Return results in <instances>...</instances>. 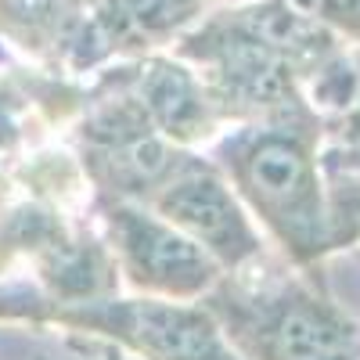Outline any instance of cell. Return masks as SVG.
<instances>
[{
  "instance_id": "6da1fadb",
  "label": "cell",
  "mask_w": 360,
  "mask_h": 360,
  "mask_svg": "<svg viewBox=\"0 0 360 360\" xmlns=\"http://www.w3.org/2000/svg\"><path fill=\"white\" fill-rule=\"evenodd\" d=\"M166 213L213 249H224V252H245L249 249V231H245L242 217H238L227 191L220 184H213V180L180 184L166 198Z\"/></svg>"
},
{
  "instance_id": "7a4b0ae2",
  "label": "cell",
  "mask_w": 360,
  "mask_h": 360,
  "mask_svg": "<svg viewBox=\"0 0 360 360\" xmlns=\"http://www.w3.org/2000/svg\"><path fill=\"white\" fill-rule=\"evenodd\" d=\"M245 180L252 195L263 205L278 209V213L299 209L314 195L310 159L292 141H281V137H266L252 148V155L245 159Z\"/></svg>"
},
{
  "instance_id": "3957f363",
  "label": "cell",
  "mask_w": 360,
  "mask_h": 360,
  "mask_svg": "<svg viewBox=\"0 0 360 360\" xmlns=\"http://www.w3.org/2000/svg\"><path fill=\"white\" fill-rule=\"evenodd\" d=\"M130 332L141 346L159 353L162 360H224L217 349L213 332L188 310H169V307H137L130 314Z\"/></svg>"
},
{
  "instance_id": "277c9868",
  "label": "cell",
  "mask_w": 360,
  "mask_h": 360,
  "mask_svg": "<svg viewBox=\"0 0 360 360\" xmlns=\"http://www.w3.org/2000/svg\"><path fill=\"white\" fill-rule=\"evenodd\" d=\"M130 252L148 278L169 288H195L209 278V259L202 256V249L155 224H134Z\"/></svg>"
},
{
  "instance_id": "5b68a950",
  "label": "cell",
  "mask_w": 360,
  "mask_h": 360,
  "mask_svg": "<svg viewBox=\"0 0 360 360\" xmlns=\"http://www.w3.org/2000/svg\"><path fill=\"white\" fill-rule=\"evenodd\" d=\"M274 353L278 360H349L353 332L321 310L292 307L274 328Z\"/></svg>"
},
{
  "instance_id": "8992f818",
  "label": "cell",
  "mask_w": 360,
  "mask_h": 360,
  "mask_svg": "<svg viewBox=\"0 0 360 360\" xmlns=\"http://www.w3.org/2000/svg\"><path fill=\"white\" fill-rule=\"evenodd\" d=\"M148 101H152V108L159 112L162 123L176 127V130H184L198 115L195 90H191L188 76L180 69H169V65H155V72L148 76Z\"/></svg>"
},
{
  "instance_id": "52a82bcc",
  "label": "cell",
  "mask_w": 360,
  "mask_h": 360,
  "mask_svg": "<svg viewBox=\"0 0 360 360\" xmlns=\"http://www.w3.org/2000/svg\"><path fill=\"white\" fill-rule=\"evenodd\" d=\"M65 8V0H0V15L15 25H47L58 18V11Z\"/></svg>"
},
{
  "instance_id": "ba28073f",
  "label": "cell",
  "mask_w": 360,
  "mask_h": 360,
  "mask_svg": "<svg viewBox=\"0 0 360 360\" xmlns=\"http://www.w3.org/2000/svg\"><path fill=\"white\" fill-rule=\"evenodd\" d=\"M328 15H335L346 25L360 29V0H332V4H328Z\"/></svg>"
},
{
  "instance_id": "9c48e42d",
  "label": "cell",
  "mask_w": 360,
  "mask_h": 360,
  "mask_svg": "<svg viewBox=\"0 0 360 360\" xmlns=\"http://www.w3.org/2000/svg\"><path fill=\"white\" fill-rule=\"evenodd\" d=\"M307 4H314V8H321V11H328V4H332V0H307Z\"/></svg>"
},
{
  "instance_id": "30bf717a",
  "label": "cell",
  "mask_w": 360,
  "mask_h": 360,
  "mask_svg": "<svg viewBox=\"0 0 360 360\" xmlns=\"http://www.w3.org/2000/svg\"><path fill=\"white\" fill-rule=\"evenodd\" d=\"M86 4H98V8H105V0H86Z\"/></svg>"
}]
</instances>
